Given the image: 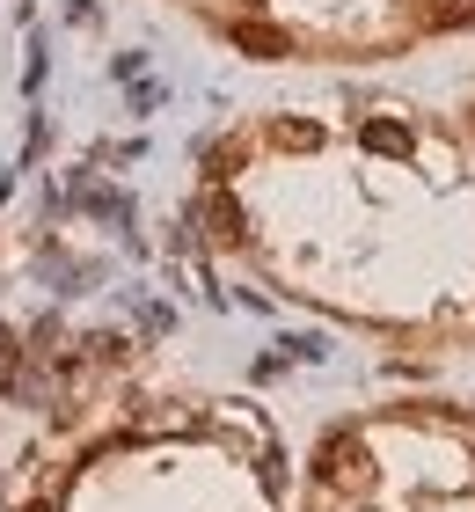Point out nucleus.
<instances>
[{"mask_svg": "<svg viewBox=\"0 0 475 512\" xmlns=\"http://www.w3.org/2000/svg\"><path fill=\"white\" fill-rule=\"evenodd\" d=\"M22 512H52V505H22Z\"/></svg>", "mask_w": 475, "mask_h": 512, "instance_id": "obj_7", "label": "nucleus"}, {"mask_svg": "<svg viewBox=\"0 0 475 512\" xmlns=\"http://www.w3.org/2000/svg\"><path fill=\"white\" fill-rule=\"evenodd\" d=\"M439 30H461V22H475V0H446V8H432Z\"/></svg>", "mask_w": 475, "mask_h": 512, "instance_id": "obj_6", "label": "nucleus"}, {"mask_svg": "<svg viewBox=\"0 0 475 512\" xmlns=\"http://www.w3.org/2000/svg\"><path fill=\"white\" fill-rule=\"evenodd\" d=\"M271 139H278L285 154H315V147H322V125H307V118H278Z\"/></svg>", "mask_w": 475, "mask_h": 512, "instance_id": "obj_3", "label": "nucleus"}, {"mask_svg": "<svg viewBox=\"0 0 475 512\" xmlns=\"http://www.w3.org/2000/svg\"><path fill=\"white\" fill-rule=\"evenodd\" d=\"M234 44L249 59H285V30H271V22H234Z\"/></svg>", "mask_w": 475, "mask_h": 512, "instance_id": "obj_2", "label": "nucleus"}, {"mask_svg": "<svg viewBox=\"0 0 475 512\" xmlns=\"http://www.w3.org/2000/svg\"><path fill=\"white\" fill-rule=\"evenodd\" d=\"M212 235H220V242H242V205H234L227 191L212 198Z\"/></svg>", "mask_w": 475, "mask_h": 512, "instance_id": "obj_5", "label": "nucleus"}, {"mask_svg": "<svg viewBox=\"0 0 475 512\" xmlns=\"http://www.w3.org/2000/svg\"><path fill=\"white\" fill-rule=\"evenodd\" d=\"M366 147H373V154H410V132L388 125V118H373V125H366Z\"/></svg>", "mask_w": 475, "mask_h": 512, "instance_id": "obj_4", "label": "nucleus"}, {"mask_svg": "<svg viewBox=\"0 0 475 512\" xmlns=\"http://www.w3.org/2000/svg\"><path fill=\"white\" fill-rule=\"evenodd\" d=\"M315 476H322V483H344V491H359V483H366V447H359L351 432L322 439V454H315Z\"/></svg>", "mask_w": 475, "mask_h": 512, "instance_id": "obj_1", "label": "nucleus"}]
</instances>
